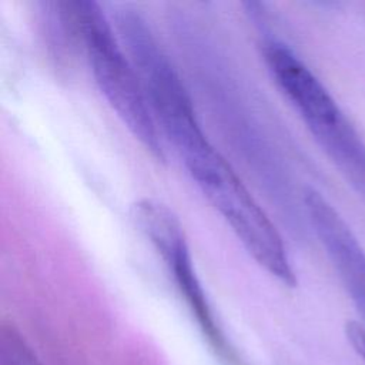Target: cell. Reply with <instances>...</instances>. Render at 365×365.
Wrapping results in <instances>:
<instances>
[{
  "label": "cell",
  "mask_w": 365,
  "mask_h": 365,
  "mask_svg": "<svg viewBox=\"0 0 365 365\" xmlns=\"http://www.w3.org/2000/svg\"><path fill=\"white\" fill-rule=\"evenodd\" d=\"M80 41L94 81L120 120L157 160L164 161L161 131L150 108L138 73L96 1H70Z\"/></svg>",
  "instance_id": "6da1fadb"
},
{
  "label": "cell",
  "mask_w": 365,
  "mask_h": 365,
  "mask_svg": "<svg viewBox=\"0 0 365 365\" xmlns=\"http://www.w3.org/2000/svg\"><path fill=\"white\" fill-rule=\"evenodd\" d=\"M135 227L148 238L164 259L181 294L195 314L204 332L218 348L224 346L222 335L215 324L207 297L195 274L190 248L177 214L154 198H140L130 210Z\"/></svg>",
  "instance_id": "7a4b0ae2"
},
{
  "label": "cell",
  "mask_w": 365,
  "mask_h": 365,
  "mask_svg": "<svg viewBox=\"0 0 365 365\" xmlns=\"http://www.w3.org/2000/svg\"><path fill=\"white\" fill-rule=\"evenodd\" d=\"M302 208L365 325V250L339 212L317 190L304 188Z\"/></svg>",
  "instance_id": "3957f363"
},
{
  "label": "cell",
  "mask_w": 365,
  "mask_h": 365,
  "mask_svg": "<svg viewBox=\"0 0 365 365\" xmlns=\"http://www.w3.org/2000/svg\"><path fill=\"white\" fill-rule=\"evenodd\" d=\"M314 140L365 202V143L334 98L304 114Z\"/></svg>",
  "instance_id": "277c9868"
},
{
  "label": "cell",
  "mask_w": 365,
  "mask_h": 365,
  "mask_svg": "<svg viewBox=\"0 0 365 365\" xmlns=\"http://www.w3.org/2000/svg\"><path fill=\"white\" fill-rule=\"evenodd\" d=\"M0 345L1 365H38L21 338L13 329H1Z\"/></svg>",
  "instance_id": "5b68a950"
}]
</instances>
